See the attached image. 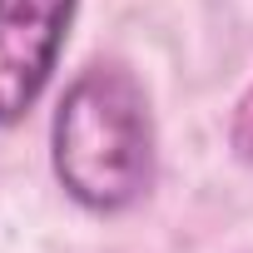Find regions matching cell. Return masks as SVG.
<instances>
[{"mask_svg": "<svg viewBox=\"0 0 253 253\" xmlns=\"http://www.w3.org/2000/svg\"><path fill=\"white\" fill-rule=\"evenodd\" d=\"M50 159L65 194L89 213H124L154 184V119L124 65H89L60 99Z\"/></svg>", "mask_w": 253, "mask_h": 253, "instance_id": "1", "label": "cell"}, {"mask_svg": "<svg viewBox=\"0 0 253 253\" xmlns=\"http://www.w3.org/2000/svg\"><path fill=\"white\" fill-rule=\"evenodd\" d=\"M70 20L75 0H0V129L20 124L45 94Z\"/></svg>", "mask_w": 253, "mask_h": 253, "instance_id": "2", "label": "cell"}, {"mask_svg": "<svg viewBox=\"0 0 253 253\" xmlns=\"http://www.w3.org/2000/svg\"><path fill=\"white\" fill-rule=\"evenodd\" d=\"M248 129H253V94H248V99L238 104V114H233V144H238Z\"/></svg>", "mask_w": 253, "mask_h": 253, "instance_id": "3", "label": "cell"}]
</instances>
